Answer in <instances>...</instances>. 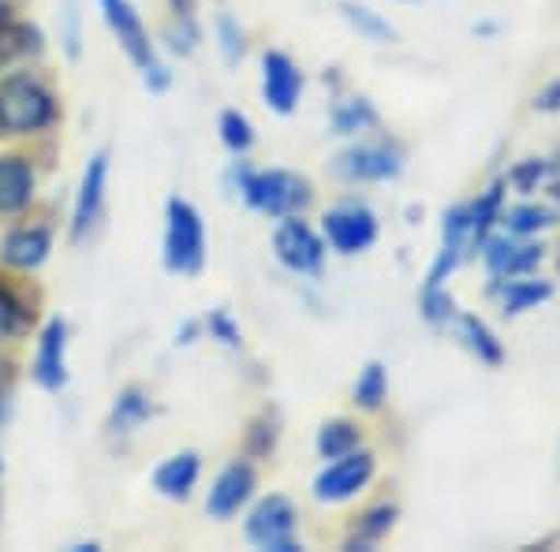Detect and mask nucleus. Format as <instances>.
Returning <instances> with one entry per match:
<instances>
[{"label": "nucleus", "instance_id": "nucleus-1", "mask_svg": "<svg viewBox=\"0 0 560 552\" xmlns=\"http://www.w3.org/2000/svg\"><path fill=\"white\" fill-rule=\"evenodd\" d=\"M229 179L250 210L261 216H273V221H280V216H300L314 202L311 179H303L300 172H288V168H250L247 161H236Z\"/></svg>", "mask_w": 560, "mask_h": 552}, {"label": "nucleus", "instance_id": "nucleus-2", "mask_svg": "<svg viewBox=\"0 0 560 552\" xmlns=\"http://www.w3.org/2000/svg\"><path fill=\"white\" fill-rule=\"evenodd\" d=\"M60 116L57 94L34 75L0 79V134H38Z\"/></svg>", "mask_w": 560, "mask_h": 552}, {"label": "nucleus", "instance_id": "nucleus-3", "mask_svg": "<svg viewBox=\"0 0 560 552\" xmlns=\"http://www.w3.org/2000/svg\"><path fill=\"white\" fill-rule=\"evenodd\" d=\"M97 4H102V15H105L108 31H113V38L120 42V49L128 52V60L139 68L142 83H147L153 94L168 90L173 71H168L165 60L158 57V45L150 42L147 23H142V15L135 12L131 0H97Z\"/></svg>", "mask_w": 560, "mask_h": 552}, {"label": "nucleus", "instance_id": "nucleus-4", "mask_svg": "<svg viewBox=\"0 0 560 552\" xmlns=\"http://www.w3.org/2000/svg\"><path fill=\"white\" fill-rule=\"evenodd\" d=\"M161 261L173 277H198L206 266V224L187 198L173 195L165 205V250Z\"/></svg>", "mask_w": 560, "mask_h": 552}, {"label": "nucleus", "instance_id": "nucleus-5", "mask_svg": "<svg viewBox=\"0 0 560 552\" xmlns=\"http://www.w3.org/2000/svg\"><path fill=\"white\" fill-rule=\"evenodd\" d=\"M377 232H382V224H377V213L366 202H340L322 216L325 247L345 258L366 255L377 243Z\"/></svg>", "mask_w": 560, "mask_h": 552}, {"label": "nucleus", "instance_id": "nucleus-6", "mask_svg": "<svg viewBox=\"0 0 560 552\" xmlns=\"http://www.w3.org/2000/svg\"><path fill=\"white\" fill-rule=\"evenodd\" d=\"M295 522H300V515H295V504L288 501V496L280 493H269L261 496V501L250 508L247 522H243V530H247V541L258 549H269V552H303V545L295 541Z\"/></svg>", "mask_w": 560, "mask_h": 552}, {"label": "nucleus", "instance_id": "nucleus-7", "mask_svg": "<svg viewBox=\"0 0 560 552\" xmlns=\"http://www.w3.org/2000/svg\"><path fill=\"white\" fill-rule=\"evenodd\" d=\"M332 172L348 184H388L404 172V150L400 142H355L340 150L332 161Z\"/></svg>", "mask_w": 560, "mask_h": 552}, {"label": "nucleus", "instance_id": "nucleus-8", "mask_svg": "<svg viewBox=\"0 0 560 552\" xmlns=\"http://www.w3.org/2000/svg\"><path fill=\"white\" fill-rule=\"evenodd\" d=\"M273 255L288 273L318 277L325 266V235L300 216H280L273 232Z\"/></svg>", "mask_w": 560, "mask_h": 552}, {"label": "nucleus", "instance_id": "nucleus-9", "mask_svg": "<svg viewBox=\"0 0 560 552\" xmlns=\"http://www.w3.org/2000/svg\"><path fill=\"white\" fill-rule=\"evenodd\" d=\"M377 474V459L374 451L355 448L340 459H329L318 478H314V501L318 504H345L351 496H359L363 489L374 482Z\"/></svg>", "mask_w": 560, "mask_h": 552}, {"label": "nucleus", "instance_id": "nucleus-10", "mask_svg": "<svg viewBox=\"0 0 560 552\" xmlns=\"http://www.w3.org/2000/svg\"><path fill=\"white\" fill-rule=\"evenodd\" d=\"M482 261H486V273L493 280H512V277H527L535 273L541 266V243L535 239H520V235H490V239L482 243Z\"/></svg>", "mask_w": 560, "mask_h": 552}, {"label": "nucleus", "instance_id": "nucleus-11", "mask_svg": "<svg viewBox=\"0 0 560 552\" xmlns=\"http://www.w3.org/2000/svg\"><path fill=\"white\" fill-rule=\"evenodd\" d=\"M255 489H258L255 467H250L247 459H232V463L213 478L210 496H206V512H210V519H221V522L232 519V515H240L247 508Z\"/></svg>", "mask_w": 560, "mask_h": 552}, {"label": "nucleus", "instance_id": "nucleus-12", "mask_svg": "<svg viewBox=\"0 0 560 552\" xmlns=\"http://www.w3.org/2000/svg\"><path fill=\"white\" fill-rule=\"evenodd\" d=\"M261 97L277 116H292L303 97V71L288 52L269 49L261 57Z\"/></svg>", "mask_w": 560, "mask_h": 552}, {"label": "nucleus", "instance_id": "nucleus-13", "mask_svg": "<svg viewBox=\"0 0 560 552\" xmlns=\"http://www.w3.org/2000/svg\"><path fill=\"white\" fill-rule=\"evenodd\" d=\"M105 187H108V153L97 150L94 157L86 161L83 179H79L75 191V210H71V239L83 243L90 232H94L97 216H102L105 205Z\"/></svg>", "mask_w": 560, "mask_h": 552}, {"label": "nucleus", "instance_id": "nucleus-14", "mask_svg": "<svg viewBox=\"0 0 560 552\" xmlns=\"http://www.w3.org/2000/svg\"><path fill=\"white\" fill-rule=\"evenodd\" d=\"M467 255H471V210L467 205H453L445 213V224H441V247L433 255L427 284H445Z\"/></svg>", "mask_w": 560, "mask_h": 552}, {"label": "nucleus", "instance_id": "nucleus-15", "mask_svg": "<svg viewBox=\"0 0 560 552\" xmlns=\"http://www.w3.org/2000/svg\"><path fill=\"white\" fill-rule=\"evenodd\" d=\"M34 381L45 392H60L68 385V321L52 318L38 337L34 355Z\"/></svg>", "mask_w": 560, "mask_h": 552}, {"label": "nucleus", "instance_id": "nucleus-16", "mask_svg": "<svg viewBox=\"0 0 560 552\" xmlns=\"http://www.w3.org/2000/svg\"><path fill=\"white\" fill-rule=\"evenodd\" d=\"M49 255H52V232L45 228V224H26V228H15V232L4 235V243H0V258H4V266L23 269V273L45 266Z\"/></svg>", "mask_w": 560, "mask_h": 552}, {"label": "nucleus", "instance_id": "nucleus-17", "mask_svg": "<svg viewBox=\"0 0 560 552\" xmlns=\"http://www.w3.org/2000/svg\"><path fill=\"white\" fill-rule=\"evenodd\" d=\"M34 202V168L20 153H0V216L23 213Z\"/></svg>", "mask_w": 560, "mask_h": 552}, {"label": "nucleus", "instance_id": "nucleus-18", "mask_svg": "<svg viewBox=\"0 0 560 552\" xmlns=\"http://www.w3.org/2000/svg\"><path fill=\"white\" fill-rule=\"evenodd\" d=\"M198 474H202L198 451H176V456H168L165 463L153 470V489L165 501H187L198 485Z\"/></svg>", "mask_w": 560, "mask_h": 552}, {"label": "nucleus", "instance_id": "nucleus-19", "mask_svg": "<svg viewBox=\"0 0 560 552\" xmlns=\"http://www.w3.org/2000/svg\"><path fill=\"white\" fill-rule=\"evenodd\" d=\"M490 292L501 298V310L509 314V318H516V314H527V310H538L541 303H549L553 298V284L549 280H535V277H512V280H493Z\"/></svg>", "mask_w": 560, "mask_h": 552}, {"label": "nucleus", "instance_id": "nucleus-20", "mask_svg": "<svg viewBox=\"0 0 560 552\" xmlns=\"http://www.w3.org/2000/svg\"><path fill=\"white\" fill-rule=\"evenodd\" d=\"M150 419H153L150 392H142L139 385H131L113 400V411H108L105 425H108V433H113V437H128V433H135L142 422H150Z\"/></svg>", "mask_w": 560, "mask_h": 552}, {"label": "nucleus", "instance_id": "nucleus-21", "mask_svg": "<svg viewBox=\"0 0 560 552\" xmlns=\"http://www.w3.org/2000/svg\"><path fill=\"white\" fill-rule=\"evenodd\" d=\"M456 332L478 362H486V366H501L504 362L501 340H497V332L478 318V314H456Z\"/></svg>", "mask_w": 560, "mask_h": 552}, {"label": "nucleus", "instance_id": "nucleus-22", "mask_svg": "<svg viewBox=\"0 0 560 552\" xmlns=\"http://www.w3.org/2000/svg\"><path fill=\"white\" fill-rule=\"evenodd\" d=\"M471 210V250H482V243L493 235V224H501V210H504V179L486 187L475 202H467Z\"/></svg>", "mask_w": 560, "mask_h": 552}, {"label": "nucleus", "instance_id": "nucleus-23", "mask_svg": "<svg viewBox=\"0 0 560 552\" xmlns=\"http://www.w3.org/2000/svg\"><path fill=\"white\" fill-rule=\"evenodd\" d=\"M501 224L509 235H520V239H530L538 232H549L557 224V210L549 205H538V202H520L512 210H501Z\"/></svg>", "mask_w": 560, "mask_h": 552}, {"label": "nucleus", "instance_id": "nucleus-24", "mask_svg": "<svg viewBox=\"0 0 560 552\" xmlns=\"http://www.w3.org/2000/svg\"><path fill=\"white\" fill-rule=\"evenodd\" d=\"M396 527V504H374L370 512H363V519L355 522L351 538L345 541V549H374L388 530Z\"/></svg>", "mask_w": 560, "mask_h": 552}, {"label": "nucleus", "instance_id": "nucleus-25", "mask_svg": "<svg viewBox=\"0 0 560 552\" xmlns=\"http://www.w3.org/2000/svg\"><path fill=\"white\" fill-rule=\"evenodd\" d=\"M359 441H363V430H359L355 422H351V419H332V422H325L318 430L314 448H318L322 459H340V456H348V451H355Z\"/></svg>", "mask_w": 560, "mask_h": 552}, {"label": "nucleus", "instance_id": "nucleus-26", "mask_svg": "<svg viewBox=\"0 0 560 552\" xmlns=\"http://www.w3.org/2000/svg\"><path fill=\"white\" fill-rule=\"evenodd\" d=\"M42 52V31L26 23H8L0 31V68H12L23 57H38Z\"/></svg>", "mask_w": 560, "mask_h": 552}, {"label": "nucleus", "instance_id": "nucleus-27", "mask_svg": "<svg viewBox=\"0 0 560 552\" xmlns=\"http://www.w3.org/2000/svg\"><path fill=\"white\" fill-rule=\"evenodd\" d=\"M329 124L337 134H363L370 128H377V108L366 97H345V102L332 105Z\"/></svg>", "mask_w": 560, "mask_h": 552}, {"label": "nucleus", "instance_id": "nucleus-28", "mask_svg": "<svg viewBox=\"0 0 560 552\" xmlns=\"http://www.w3.org/2000/svg\"><path fill=\"white\" fill-rule=\"evenodd\" d=\"M351 396H355V403L363 411H382V403L388 400V369L382 362H366L359 369V381L351 388Z\"/></svg>", "mask_w": 560, "mask_h": 552}, {"label": "nucleus", "instance_id": "nucleus-29", "mask_svg": "<svg viewBox=\"0 0 560 552\" xmlns=\"http://www.w3.org/2000/svg\"><path fill=\"white\" fill-rule=\"evenodd\" d=\"M217 131H221V142L229 153L243 157L250 146H255V124L240 113V108H224L221 120H217Z\"/></svg>", "mask_w": 560, "mask_h": 552}, {"label": "nucleus", "instance_id": "nucleus-30", "mask_svg": "<svg viewBox=\"0 0 560 552\" xmlns=\"http://www.w3.org/2000/svg\"><path fill=\"white\" fill-rule=\"evenodd\" d=\"M419 314L427 318V325L441 329V325H453L456 321V298L448 295L445 284H422V295H419Z\"/></svg>", "mask_w": 560, "mask_h": 552}, {"label": "nucleus", "instance_id": "nucleus-31", "mask_svg": "<svg viewBox=\"0 0 560 552\" xmlns=\"http://www.w3.org/2000/svg\"><path fill=\"white\" fill-rule=\"evenodd\" d=\"M340 15H345V20L355 26L366 42H374V45L396 42V26L388 20H382L377 12H370V8H363V4H345V8H340Z\"/></svg>", "mask_w": 560, "mask_h": 552}, {"label": "nucleus", "instance_id": "nucleus-32", "mask_svg": "<svg viewBox=\"0 0 560 552\" xmlns=\"http://www.w3.org/2000/svg\"><path fill=\"white\" fill-rule=\"evenodd\" d=\"M31 329V306L8 284H0V340H15Z\"/></svg>", "mask_w": 560, "mask_h": 552}, {"label": "nucleus", "instance_id": "nucleus-33", "mask_svg": "<svg viewBox=\"0 0 560 552\" xmlns=\"http://www.w3.org/2000/svg\"><path fill=\"white\" fill-rule=\"evenodd\" d=\"M549 176H553V165H549L546 157H527L509 172V184L516 187L520 195H535Z\"/></svg>", "mask_w": 560, "mask_h": 552}, {"label": "nucleus", "instance_id": "nucleus-34", "mask_svg": "<svg viewBox=\"0 0 560 552\" xmlns=\"http://www.w3.org/2000/svg\"><path fill=\"white\" fill-rule=\"evenodd\" d=\"M213 31H217V45H221V57L229 60V64H240L243 52H247V38H243L240 23L232 20V15H217Z\"/></svg>", "mask_w": 560, "mask_h": 552}, {"label": "nucleus", "instance_id": "nucleus-35", "mask_svg": "<svg viewBox=\"0 0 560 552\" xmlns=\"http://www.w3.org/2000/svg\"><path fill=\"white\" fill-rule=\"evenodd\" d=\"M206 332H210V340L224 343V348H240V343H243L240 325L232 321L229 310H213L210 318H206Z\"/></svg>", "mask_w": 560, "mask_h": 552}, {"label": "nucleus", "instance_id": "nucleus-36", "mask_svg": "<svg viewBox=\"0 0 560 552\" xmlns=\"http://www.w3.org/2000/svg\"><path fill=\"white\" fill-rule=\"evenodd\" d=\"M247 448H250V456H269V451L277 448V422L269 419V414H261V419L250 425Z\"/></svg>", "mask_w": 560, "mask_h": 552}, {"label": "nucleus", "instance_id": "nucleus-37", "mask_svg": "<svg viewBox=\"0 0 560 552\" xmlns=\"http://www.w3.org/2000/svg\"><path fill=\"white\" fill-rule=\"evenodd\" d=\"M535 108L538 113H560V79H553V83L535 97Z\"/></svg>", "mask_w": 560, "mask_h": 552}, {"label": "nucleus", "instance_id": "nucleus-38", "mask_svg": "<svg viewBox=\"0 0 560 552\" xmlns=\"http://www.w3.org/2000/svg\"><path fill=\"white\" fill-rule=\"evenodd\" d=\"M176 20H195V0H168Z\"/></svg>", "mask_w": 560, "mask_h": 552}, {"label": "nucleus", "instance_id": "nucleus-39", "mask_svg": "<svg viewBox=\"0 0 560 552\" xmlns=\"http://www.w3.org/2000/svg\"><path fill=\"white\" fill-rule=\"evenodd\" d=\"M198 332H202V325H198V321H187L184 329L176 332V343H184V348H187V343H195V340H198Z\"/></svg>", "mask_w": 560, "mask_h": 552}, {"label": "nucleus", "instance_id": "nucleus-40", "mask_svg": "<svg viewBox=\"0 0 560 552\" xmlns=\"http://www.w3.org/2000/svg\"><path fill=\"white\" fill-rule=\"evenodd\" d=\"M546 191H549L553 202H560V168H553V176L546 179Z\"/></svg>", "mask_w": 560, "mask_h": 552}, {"label": "nucleus", "instance_id": "nucleus-41", "mask_svg": "<svg viewBox=\"0 0 560 552\" xmlns=\"http://www.w3.org/2000/svg\"><path fill=\"white\" fill-rule=\"evenodd\" d=\"M8 23H12V8H8V4H0V31H4Z\"/></svg>", "mask_w": 560, "mask_h": 552}, {"label": "nucleus", "instance_id": "nucleus-42", "mask_svg": "<svg viewBox=\"0 0 560 552\" xmlns=\"http://www.w3.org/2000/svg\"><path fill=\"white\" fill-rule=\"evenodd\" d=\"M4 381H8V362L0 359V385H4Z\"/></svg>", "mask_w": 560, "mask_h": 552}, {"label": "nucleus", "instance_id": "nucleus-43", "mask_svg": "<svg viewBox=\"0 0 560 552\" xmlns=\"http://www.w3.org/2000/svg\"><path fill=\"white\" fill-rule=\"evenodd\" d=\"M0 474H4V459H0Z\"/></svg>", "mask_w": 560, "mask_h": 552}, {"label": "nucleus", "instance_id": "nucleus-44", "mask_svg": "<svg viewBox=\"0 0 560 552\" xmlns=\"http://www.w3.org/2000/svg\"><path fill=\"white\" fill-rule=\"evenodd\" d=\"M557 266H560V258H557Z\"/></svg>", "mask_w": 560, "mask_h": 552}]
</instances>
